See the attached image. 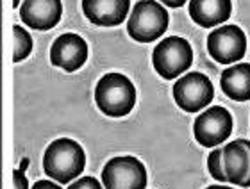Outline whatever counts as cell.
Masks as SVG:
<instances>
[{"mask_svg": "<svg viewBox=\"0 0 250 189\" xmlns=\"http://www.w3.org/2000/svg\"><path fill=\"white\" fill-rule=\"evenodd\" d=\"M86 166V153L77 141L59 137L52 141L43 155V170L48 179L59 184H68L79 179Z\"/></svg>", "mask_w": 250, "mask_h": 189, "instance_id": "obj_1", "label": "cell"}, {"mask_svg": "<svg viewBox=\"0 0 250 189\" xmlns=\"http://www.w3.org/2000/svg\"><path fill=\"white\" fill-rule=\"evenodd\" d=\"M95 102L105 116L122 118L127 116L136 105V88L125 75L105 74L97 82Z\"/></svg>", "mask_w": 250, "mask_h": 189, "instance_id": "obj_2", "label": "cell"}, {"mask_svg": "<svg viewBox=\"0 0 250 189\" xmlns=\"http://www.w3.org/2000/svg\"><path fill=\"white\" fill-rule=\"evenodd\" d=\"M168 11L156 0H140L127 21L129 36L138 43H152L168 29Z\"/></svg>", "mask_w": 250, "mask_h": 189, "instance_id": "obj_3", "label": "cell"}, {"mask_svg": "<svg viewBox=\"0 0 250 189\" xmlns=\"http://www.w3.org/2000/svg\"><path fill=\"white\" fill-rule=\"evenodd\" d=\"M193 64V48L181 36L165 38L152 52V66L163 79L173 80Z\"/></svg>", "mask_w": 250, "mask_h": 189, "instance_id": "obj_4", "label": "cell"}, {"mask_svg": "<svg viewBox=\"0 0 250 189\" xmlns=\"http://www.w3.org/2000/svg\"><path fill=\"white\" fill-rule=\"evenodd\" d=\"M102 184L105 189H145V164L132 155L109 159L102 170Z\"/></svg>", "mask_w": 250, "mask_h": 189, "instance_id": "obj_5", "label": "cell"}, {"mask_svg": "<svg viewBox=\"0 0 250 189\" xmlns=\"http://www.w3.org/2000/svg\"><path fill=\"white\" fill-rule=\"evenodd\" d=\"M232 134V116L225 107L214 105L198 116L193 123V136L198 145L214 148Z\"/></svg>", "mask_w": 250, "mask_h": 189, "instance_id": "obj_6", "label": "cell"}, {"mask_svg": "<svg viewBox=\"0 0 250 189\" xmlns=\"http://www.w3.org/2000/svg\"><path fill=\"white\" fill-rule=\"evenodd\" d=\"M214 96L213 84L209 77L200 72L184 75L173 84V100L186 113H197L206 109Z\"/></svg>", "mask_w": 250, "mask_h": 189, "instance_id": "obj_7", "label": "cell"}, {"mask_svg": "<svg viewBox=\"0 0 250 189\" xmlns=\"http://www.w3.org/2000/svg\"><path fill=\"white\" fill-rule=\"evenodd\" d=\"M208 52L218 64H234L247 52V36L238 25H222L208 38Z\"/></svg>", "mask_w": 250, "mask_h": 189, "instance_id": "obj_8", "label": "cell"}, {"mask_svg": "<svg viewBox=\"0 0 250 189\" xmlns=\"http://www.w3.org/2000/svg\"><path fill=\"white\" fill-rule=\"evenodd\" d=\"M88 61V43L73 32L56 38L50 48V63L68 74L77 72Z\"/></svg>", "mask_w": 250, "mask_h": 189, "instance_id": "obj_9", "label": "cell"}, {"mask_svg": "<svg viewBox=\"0 0 250 189\" xmlns=\"http://www.w3.org/2000/svg\"><path fill=\"white\" fill-rule=\"evenodd\" d=\"M62 16L61 0H23L20 5V18L34 31H50Z\"/></svg>", "mask_w": 250, "mask_h": 189, "instance_id": "obj_10", "label": "cell"}, {"mask_svg": "<svg viewBox=\"0 0 250 189\" xmlns=\"http://www.w3.org/2000/svg\"><path fill=\"white\" fill-rule=\"evenodd\" d=\"M224 170L227 182L240 188H247L250 177V141L234 139L222 148Z\"/></svg>", "mask_w": 250, "mask_h": 189, "instance_id": "obj_11", "label": "cell"}, {"mask_svg": "<svg viewBox=\"0 0 250 189\" xmlns=\"http://www.w3.org/2000/svg\"><path fill=\"white\" fill-rule=\"evenodd\" d=\"M130 9V0H83V13L99 27H116L124 23Z\"/></svg>", "mask_w": 250, "mask_h": 189, "instance_id": "obj_12", "label": "cell"}, {"mask_svg": "<svg viewBox=\"0 0 250 189\" xmlns=\"http://www.w3.org/2000/svg\"><path fill=\"white\" fill-rule=\"evenodd\" d=\"M232 0H191L189 16L200 27H216L229 20Z\"/></svg>", "mask_w": 250, "mask_h": 189, "instance_id": "obj_13", "label": "cell"}, {"mask_svg": "<svg viewBox=\"0 0 250 189\" xmlns=\"http://www.w3.org/2000/svg\"><path fill=\"white\" fill-rule=\"evenodd\" d=\"M220 86L224 94L236 102L250 100V64L240 63L236 66H229L224 70Z\"/></svg>", "mask_w": 250, "mask_h": 189, "instance_id": "obj_14", "label": "cell"}, {"mask_svg": "<svg viewBox=\"0 0 250 189\" xmlns=\"http://www.w3.org/2000/svg\"><path fill=\"white\" fill-rule=\"evenodd\" d=\"M13 34H15V56L13 61L20 63L23 59H27L32 52V38L31 34L20 25L13 27Z\"/></svg>", "mask_w": 250, "mask_h": 189, "instance_id": "obj_15", "label": "cell"}, {"mask_svg": "<svg viewBox=\"0 0 250 189\" xmlns=\"http://www.w3.org/2000/svg\"><path fill=\"white\" fill-rule=\"evenodd\" d=\"M208 170L211 177L218 182H227V175L224 170V159H222V148H214L208 157Z\"/></svg>", "mask_w": 250, "mask_h": 189, "instance_id": "obj_16", "label": "cell"}, {"mask_svg": "<svg viewBox=\"0 0 250 189\" xmlns=\"http://www.w3.org/2000/svg\"><path fill=\"white\" fill-rule=\"evenodd\" d=\"M68 189H102V184L93 177H81L79 180H73Z\"/></svg>", "mask_w": 250, "mask_h": 189, "instance_id": "obj_17", "label": "cell"}, {"mask_svg": "<svg viewBox=\"0 0 250 189\" xmlns=\"http://www.w3.org/2000/svg\"><path fill=\"white\" fill-rule=\"evenodd\" d=\"M13 189H29L25 171H21L20 168H16L13 171Z\"/></svg>", "mask_w": 250, "mask_h": 189, "instance_id": "obj_18", "label": "cell"}, {"mask_svg": "<svg viewBox=\"0 0 250 189\" xmlns=\"http://www.w3.org/2000/svg\"><path fill=\"white\" fill-rule=\"evenodd\" d=\"M32 189H61V186H58L52 180H38L36 184L32 186Z\"/></svg>", "mask_w": 250, "mask_h": 189, "instance_id": "obj_19", "label": "cell"}, {"mask_svg": "<svg viewBox=\"0 0 250 189\" xmlns=\"http://www.w3.org/2000/svg\"><path fill=\"white\" fill-rule=\"evenodd\" d=\"M163 4L167 5V7H172V9H177V7H183L186 4L188 0H159Z\"/></svg>", "mask_w": 250, "mask_h": 189, "instance_id": "obj_20", "label": "cell"}, {"mask_svg": "<svg viewBox=\"0 0 250 189\" xmlns=\"http://www.w3.org/2000/svg\"><path fill=\"white\" fill-rule=\"evenodd\" d=\"M27 166H29V159H23V161H21V163H20V170H21V171H25V170H27Z\"/></svg>", "mask_w": 250, "mask_h": 189, "instance_id": "obj_21", "label": "cell"}, {"mask_svg": "<svg viewBox=\"0 0 250 189\" xmlns=\"http://www.w3.org/2000/svg\"><path fill=\"white\" fill-rule=\"evenodd\" d=\"M208 189H232V188H227V186H220V184H216V186H209Z\"/></svg>", "mask_w": 250, "mask_h": 189, "instance_id": "obj_22", "label": "cell"}, {"mask_svg": "<svg viewBox=\"0 0 250 189\" xmlns=\"http://www.w3.org/2000/svg\"><path fill=\"white\" fill-rule=\"evenodd\" d=\"M20 2H21V0H13V7H15V9H18V7H20Z\"/></svg>", "mask_w": 250, "mask_h": 189, "instance_id": "obj_23", "label": "cell"}]
</instances>
